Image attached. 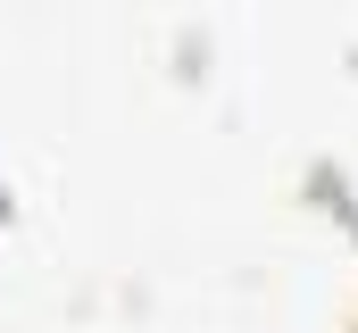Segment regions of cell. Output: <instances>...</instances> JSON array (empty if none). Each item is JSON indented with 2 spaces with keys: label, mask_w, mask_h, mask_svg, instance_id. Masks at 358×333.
I'll use <instances>...</instances> for the list:
<instances>
[{
  "label": "cell",
  "mask_w": 358,
  "mask_h": 333,
  "mask_svg": "<svg viewBox=\"0 0 358 333\" xmlns=\"http://www.w3.org/2000/svg\"><path fill=\"white\" fill-rule=\"evenodd\" d=\"M8 217H17V200H8V192H0V225H8Z\"/></svg>",
  "instance_id": "6da1fadb"
},
{
  "label": "cell",
  "mask_w": 358,
  "mask_h": 333,
  "mask_svg": "<svg viewBox=\"0 0 358 333\" xmlns=\"http://www.w3.org/2000/svg\"><path fill=\"white\" fill-rule=\"evenodd\" d=\"M350 333H358V325H350Z\"/></svg>",
  "instance_id": "7a4b0ae2"
}]
</instances>
